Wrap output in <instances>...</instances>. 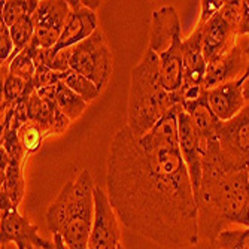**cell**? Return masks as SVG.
<instances>
[{
	"mask_svg": "<svg viewBox=\"0 0 249 249\" xmlns=\"http://www.w3.org/2000/svg\"><path fill=\"white\" fill-rule=\"evenodd\" d=\"M54 236V246H55V249H69V246H67L66 243H64V240H63V237L60 236V234H53Z\"/></svg>",
	"mask_w": 249,
	"mask_h": 249,
	"instance_id": "obj_32",
	"label": "cell"
},
{
	"mask_svg": "<svg viewBox=\"0 0 249 249\" xmlns=\"http://www.w3.org/2000/svg\"><path fill=\"white\" fill-rule=\"evenodd\" d=\"M71 71L85 76L103 89L112 75V51L99 27L94 35L71 48Z\"/></svg>",
	"mask_w": 249,
	"mask_h": 249,
	"instance_id": "obj_7",
	"label": "cell"
},
{
	"mask_svg": "<svg viewBox=\"0 0 249 249\" xmlns=\"http://www.w3.org/2000/svg\"><path fill=\"white\" fill-rule=\"evenodd\" d=\"M118 216L112 208L107 194L100 188H94V221L89 233L87 249H120L121 230Z\"/></svg>",
	"mask_w": 249,
	"mask_h": 249,
	"instance_id": "obj_9",
	"label": "cell"
},
{
	"mask_svg": "<svg viewBox=\"0 0 249 249\" xmlns=\"http://www.w3.org/2000/svg\"><path fill=\"white\" fill-rule=\"evenodd\" d=\"M35 89L33 82L3 72V88H2V114L14 109L22 99Z\"/></svg>",
	"mask_w": 249,
	"mask_h": 249,
	"instance_id": "obj_19",
	"label": "cell"
},
{
	"mask_svg": "<svg viewBox=\"0 0 249 249\" xmlns=\"http://www.w3.org/2000/svg\"><path fill=\"white\" fill-rule=\"evenodd\" d=\"M97 29L99 19L96 11H93L85 2H79V0L69 2V17L66 19L63 33L53 51L58 53L61 50L72 48L94 35Z\"/></svg>",
	"mask_w": 249,
	"mask_h": 249,
	"instance_id": "obj_12",
	"label": "cell"
},
{
	"mask_svg": "<svg viewBox=\"0 0 249 249\" xmlns=\"http://www.w3.org/2000/svg\"><path fill=\"white\" fill-rule=\"evenodd\" d=\"M33 15H27V17H22L18 21H15L12 26H9V33L14 42V47H15V53L12 57H15L18 53H21L26 47H29V43L33 40L35 36V27H33V21H32ZM11 57V58H12ZM9 58V60H11ZM8 64V63H6ZM5 64V66H6Z\"/></svg>",
	"mask_w": 249,
	"mask_h": 249,
	"instance_id": "obj_23",
	"label": "cell"
},
{
	"mask_svg": "<svg viewBox=\"0 0 249 249\" xmlns=\"http://www.w3.org/2000/svg\"><path fill=\"white\" fill-rule=\"evenodd\" d=\"M203 166L225 172L249 169V103L227 123H221L216 139L203 157Z\"/></svg>",
	"mask_w": 249,
	"mask_h": 249,
	"instance_id": "obj_5",
	"label": "cell"
},
{
	"mask_svg": "<svg viewBox=\"0 0 249 249\" xmlns=\"http://www.w3.org/2000/svg\"><path fill=\"white\" fill-rule=\"evenodd\" d=\"M208 249H219V248H218V246H215V245H212V243H211V245H209V248H208Z\"/></svg>",
	"mask_w": 249,
	"mask_h": 249,
	"instance_id": "obj_33",
	"label": "cell"
},
{
	"mask_svg": "<svg viewBox=\"0 0 249 249\" xmlns=\"http://www.w3.org/2000/svg\"><path fill=\"white\" fill-rule=\"evenodd\" d=\"M63 82L67 87H69L71 89H73V91L78 96H81L87 103L96 100L100 96V93H102V89L94 82H91L89 79H87L85 76H82V75H79V73H76L73 71L64 72Z\"/></svg>",
	"mask_w": 249,
	"mask_h": 249,
	"instance_id": "obj_22",
	"label": "cell"
},
{
	"mask_svg": "<svg viewBox=\"0 0 249 249\" xmlns=\"http://www.w3.org/2000/svg\"><path fill=\"white\" fill-rule=\"evenodd\" d=\"M182 60H184V82L180 89L193 87L205 88V78L208 61L203 53V29L194 27L188 37L182 42Z\"/></svg>",
	"mask_w": 249,
	"mask_h": 249,
	"instance_id": "obj_15",
	"label": "cell"
},
{
	"mask_svg": "<svg viewBox=\"0 0 249 249\" xmlns=\"http://www.w3.org/2000/svg\"><path fill=\"white\" fill-rule=\"evenodd\" d=\"M2 157V190L0 194L9 198V201L15 208L19 206V203L26 194V180H24V163L14 161L6 155L3 149H0Z\"/></svg>",
	"mask_w": 249,
	"mask_h": 249,
	"instance_id": "obj_17",
	"label": "cell"
},
{
	"mask_svg": "<svg viewBox=\"0 0 249 249\" xmlns=\"http://www.w3.org/2000/svg\"><path fill=\"white\" fill-rule=\"evenodd\" d=\"M2 208V248L15 245L17 249H55L54 240H47L39 236L37 225L29 218L22 216L8 197L0 194Z\"/></svg>",
	"mask_w": 249,
	"mask_h": 249,
	"instance_id": "obj_8",
	"label": "cell"
},
{
	"mask_svg": "<svg viewBox=\"0 0 249 249\" xmlns=\"http://www.w3.org/2000/svg\"><path fill=\"white\" fill-rule=\"evenodd\" d=\"M182 42L175 45L173 48H170L164 54L158 55L161 84L172 94H178L180 91V88H182V82H184Z\"/></svg>",
	"mask_w": 249,
	"mask_h": 249,
	"instance_id": "obj_18",
	"label": "cell"
},
{
	"mask_svg": "<svg viewBox=\"0 0 249 249\" xmlns=\"http://www.w3.org/2000/svg\"><path fill=\"white\" fill-rule=\"evenodd\" d=\"M18 139L24 152L30 155L42 148L43 141L47 139V134H45V131L37 124L27 121L18 130Z\"/></svg>",
	"mask_w": 249,
	"mask_h": 249,
	"instance_id": "obj_25",
	"label": "cell"
},
{
	"mask_svg": "<svg viewBox=\"0 0 249 249\" xmlns=\"http://www.w3.org/2000/svg\"><path fill=\"white\" fill-rule=\"evenodd\" d=\"M178 117V138H179V151L184 158V163L188 169L193 190L196 191L200 187L203 178V154L200 148V139L196 133L193 123L182 106L176 107Z\"/></svg>",
	"mask_w": 249,
	"mask_h": 249,
	"instance_id": "obj_14",
	"label": "cell"
},
{
	"mask_svg": "<svg viewBox=\"0 0 249 249\" xmlns=\"http://www.w3.org/2000/svg\"><path fill=\"white\" fill-rule=\"evenodd\" d=\"M176 107L142 138L127 127L114 134L106 184L123 225L163 248L187 249L200 233L191 178L179 151Z\"/></svg>",
	"mask_w": 249,
	"mask_h": 249,
	"instance_id": "obj_1",
	"label": "cell"
},
{
	"mask_svg": "<svg viewBox=\"0 0 249 249\" xmlns=\"http://www.w3.org/2000/svg\"><path fill=\"white\" fill-rule=\"evenodd\" d=\"M249 37L242 36L229 53L222 54L216 60L208 63L205 89H212L218 85L239 81L246 75L248 71V54L246 45Z\"/></svg>",
	"mask_w": 249,
	"mask_h": 249,
	"instance_id": "obj_11",
	"label": "cell"
},
{
	"mask_svg": "<svg viewBox=\"0 0 249 249\" xmlns=\"http://www.w3.org/2000/svg\"><path fill=\"white\" fill-rule=\"evenodd\" d=\"M64 73L63 72H55L47 66H36V72L33 76V87L36 91L48 87H54L60 82H63Z\"/></svg>",
	"mask_w": 249,
	"mask_h": 249,
	"instance_id": "obj_27",
	"label": "cell"
},
{
	"mask_svg": "<svg viewBox=\"0 0 249 249\" xmlns=\"http://www.w3.org/2000/svg\"><path fill=\"white\" fill-rule=\"evenodd\" d=\"M243 2L227 0L224 6L203 26V53L208 63L229 53L242 37Z\"/></svg>",
	"mask_w": 249,
	"mask_h": 249,
	"instance_id": "obj_6",
	"label": "cell"
},
{
	"mask_svg": "<svg viewBox=\"0 0 249 249\" xmlns=\"http://www.w3.org/2000/svg\"><path fill=\"white\" fill-rule=\"evenodd\" d=\"M182 40V27L176 9L173 6L155 9L149 21L148 48L157 55H161Z\"/></svg>",
	"mask_w": 249,
	"mask_h": 249,
	"instance_id": "obj_13",
	"label": "cell"
},
{
	"mask_svg": "<svg viewBox=\"0 0 249 249\" xmlns=\"http://www.w3.org/2000/svg\"><path fill=\"white\" fill-rule=\"evenodd\" d=\"M67 17H69V2H63V0L39 2V6L32 17L35 27L33 43H36L39 48H55Z\"/></svg>",
	"mask_w": 249,
	"mask_h": 249,
	"instance_id": "obj_10",
	"label": "cell"
},
{
	"mask_svg": "<svg viewBox=\"0 0 249 249\" xmlns=\"http://www.w3.org/2000/svg\"><path fill=\"white\" fill-rule=\"evenodd\" d=\"M246 54H248V71L246 75L243 76V82H242V88H243V96L246 103H249V40L246 45Z\"/></svg>",
	"mask_w": 249,
	"mask_h": 249,
	"instance_id": "obj_31",
	"label": "cell"
},
{
	"mask_svg": "<svg viewBox=\"0 0 249 249\" xmlns=\"http://www.w3.org/2000/svg\"><path fill=\"white\" fill-rule=\"evenodd\" d=\"M212 245L219 249H249V227L224 230Z\"/></svg>",
	"mask_w": 249,
	"mask_h": 249,
	"instance_id": "obj_26",
	"label": "cell"
},
{
	"mask_svg": "<svg viewBox=\"0 0 249 249\" xmlns=\"http://www.w3.org/2000/svg\"><path fill=\"white\" fill-rule=\"evenodd\" d=\"M55 103L57 107L61 110V114L69 118L71 121L78 120L87 110L88 103L78 96L73 89H71L64 82H60L55 87Z\"/></svg>",
	"mask_w": 249,
	"mask_h": 249,
	"instance_id": "obj_21",
	"label": "cell"
},
{
	"mask_svg": "<svg viewBox=\"0 0 249 249\" xmlns=\"http://www.w3.org/2000/svg\"><path fill=\"white\" fill-rule=\"evenodd\" d=\"M176 106L175 96L161 84L158 55L146 48L131 71L125 127L136 138H142Z\"/></svg>",
	"mask_w": 249,
	"mask_h": 249,
	"instance_id": "obj_3",
	"label": "cell"
},
{
	"mask_svg": "<svg viewBox=\"0 0 249 249\" xmlns=\"http://www.w3.org/2000/svg\"><path fill=\"white\" fill-rule=\"evenodd\" d=\"M120 249H125V248H124V246H123V245H121V246H120Z\"/></svg>",
	"mask_w": 249,
	"mask_h": 249,
	"instance_id": "obj_34",
	"label": "cell"
},
{
	"mask_svg": "<svg viewBox=\"0 0 249 249\" xmlns=\"http://www.w3.org/2000/svg\"><path fill=\"white\" fill-rule=\"evenodd\" d=\"M37 45L33 43V40L29 43V47H26L21 53H18L15 57H12L6 66H2V72H8L11 75H15L18 78L26 79L27 82H33V76L36 72V51Z\"/></svg>",
	"mask_w": 249,
	"mask_h": 249,
	"instance_id": "obj_20",
	"label": "cell"
},
{
	"mask_svg": "<svg viewBox=\"0 0 249 249\" xmlns=\"http://www.w3.org/2000/svg\"><path fill=\"white\" fill-rule=\"evenodd\" d=\"M240 35L249 37V0H243V19Z\"/></svg>",
	"mask_w": 249,
	"mask_h": 249,
	"instance_id": "obj_30",
	"label": "cell"
},
{
	"mask_svg": "<svg viewBox=\"0 0 249 249\" xmlns=\"http://www.w3.org/2000/svg\"><path fill=\"white\" fill-rule=\"evenodd\" d=\"M194 198L198 233L209 243L231 224L249 227V169L225 172L203 166V178Z\"/></svg>",
	"mask_w": 249,
	"mask_h": 249,
	"instance_id": "obj_2",
	"label": "cell"
},
{
	"mask_svg": "<svg viewBox=\"0 0 249 249\" xmlns=\"http://www.w3.org/2000/svg\"><path fill=\"white\" fill-rule=\"evenodd\" d=\"M242 82L243 78L239 81L218 85L212 89H206L208 105L213 112V115L221 123L230 121L246 106Z\"/></svg>",
	"mask_w": 249,
	"mask_h": 249,
	"instance_id": "obj_16",
	"label": "cell"
},
{
	"mask_svg": "<svg viewBox=\"0 0 249 249\" xmlns=\"http://www.w3.org/2000/svg\"><path fill=\"white\" fill-rule=\"evenodd\" d=\"M222 6H224V0H201L200 14H198V19L196 26L203 27Z\"/></svg>",
	"mask_w": 249,
	"mask_h": 249,
	"instance_id": "obj_29",
	"label": "cell"
},
{
	"mask_svg": "<svg viewBox=\"0 0 249 249\" xmlns=\"http://www.w3.org/2000/svg\"><path fill=\"white\" fill-rule=\"evenodd\" d=\"M94 184L89 170L69 179L47 211V225L69 249H87L94 221Z\"/></svg>",
	"mask_w": 249,
	"mask_h": 249,
	"instance_id": "obj_4",
	"label": "cell"
},
{
	"mask_svg": "<svg viewBox=\"0 0 249 249\" xmlns=\"http://www.w3.org/2000/svg\"><path fill=\"white\" fill-rule=\"evenodd\" d=\"M2 3V21L8 27L22 17L33 15L39 6L36 0H6Z\"/></svg>",
	"mask_w": 249,
	"mask_h": 249,
	"instance_id": "obj_24",
	"label": "cell"
},
{
	"mask_svg": "<svg viewBox=\"0 0 249 249\" xmlns=\"http://www.w3.org/2000/svg\"><path fill=\"white\" fill-rule=\"evenodd\" d=\"M14 53H15V47L9 33V27L2 21L0 22V61H2V66H5L9 61Z\"/></svg>",
	"mask_w": 249,
	"mask_h": 249,
	"instance_id": "obj_28",
	"label": "cell"
}]
</instances>
